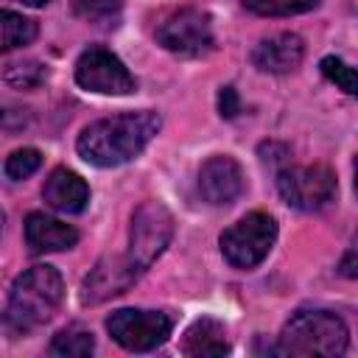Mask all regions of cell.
<instances>
[{
  "mask_svg": "<svg viewBox=\"0 0 358 358\" xmlns=\"http://www.w3.org/2000/svg\"><path fill=\"white\" fill-rule=\"evenodd\" d=\"M159 131V115L151 109L143 112H123L115 117H103L90 123L78 140L76 151L84 162L95 168H117L129 159H134L151 137Z\"/></svg>",
  "mask_w": 358,
  "mask_h": 358,
  "instance_id": "6da1fadb",
  "label": "cell"
},
{
  "mask_svg": "<svg viewBox=\"0 0 358 358\" xmlns=\"http://www.w3.org/2000/svg\"><path fill=\"white\" fill-rule=\"evenodd\" d=\"M64 299V280L53 266H34L22 271L8 294L6 327L14 336H22L53 319Z\"/></svg>",
  "mask_w": 358,
  "mask_h": 358,
  "instance_id": "7a4b0ae2",
  "label": "cell"
},
{
  "mask_svg": "<svg viewBox=\"0 0 358 358\" xmlns=\"http://www.w3.org/2000/svg\"><path fill=\"white\" fill-rule=\"evenodd\" d=\"M347 324L330 310L294 313L271 347L274 355H341L347 350Z\"/></svg>",
  "mask_w": 358,
  "mask_h": 358,
  "instance_id": "3957f363",
  "label": "cell"
},
{
  "mask_svg": "<svg viewBox=\"0 0 358 358\" xmlns=\"http://www.w3.org/2000/svg\"><path fill=\"white\" fill-rule=\"evenodd\" d=\"M277 241V221L268 213H249L221 232V255L235 268H255L263 263Z\"/></svg>",
  "mask_w": 358,
  "mask_h": 358,
  "instance_id": "277c9868",
  "label": "cell"
},
{
  "mask_svg": "<svg viewBox=\"0 0 358 358\" xmlns=\"http://www.w3.org/2000/svg\"><path fill=\"white\" fill-rule=\"evenodd\" d=\"M282 201L299 213H319L336 199V173L327 165H285L277 173Z\"/></svg>",
  "mask_w": 358,
  "mask_h": 358,
  "instance_id": "5b68a950",
  "label": "cell"
},
{
  "mask_svg": "<svg viewBox=\"0 0 358 358\" xmlns=\"http://www.w3.org/2000/svg\"><path fill=\"white\" fill-rule=\"evenodd\" d=\"M173 238V218L159 201H145L131 215V232H129V263L143 274L171 243Z\"/></svg>",
  "mask_w": 358,
  "mask_h": 358,
  "instance_id": "8992f818",
  "label": "cell"
},
{
  "mask_svg": "<svg viewBox=\"0 0 358 358\" xmlns=\"http://www.w3.org/2000/svg\"><path fill=\"white\" fill-rule=\"evenodd\" d=\"M109 336L131 352H148L168 341L173 330V319L162 310H140V308H120L106 319Z\"/></svg>",
  "mask_w": 358,
  "mask_h": 358,
  "instance_id": "52a82bcc",
  "label": "cell"
},
{
  "mask_svg": "<svg viewBox=\"0 0 358 358\" xmlns=\"http://www.w3.org/2000/svg\"><path fill=\"white\" fill-rule=\"evenodd\" d=\"M157 42L171 50L173 56L182 59H199L213 50L215 36H213V22L210 14L201 8H179L173 11L159 28H157Z\"/></svg>",
  "mask_w": 358,
  "mask_h": 358,
  "instance_id": "ba28073f",
  "label": "cell"
},
{
  "mask_svg": "<svg viewBox=\"0 0 358 358\" xmlns=\"http://www.w3.org/2000/svg\"><path fill=\"white\" fill-rule=\"evenodd\" d=\"M76 81L78 87L101 95H129L137 90V81L129 73V67L106 48H87L78 56Z\"/></svg>",
  "mask_w": 358,
  "mask_h": 358,
  "instance_id": "9c48e42d",
  "label": "cell"
},
{
  "mask_svg": "<svg viewBox=\"0 0 358 358\" xmlns=\"http://www.w3.org/2000/svg\"><path fill=\"white\" fill-rule=\"evenodd\" d=\"M137 277H140V274H137V268L129 263L126 255L103 257V260H98L95 268L84 277V285H81V302H84V305L106 302V299L123 294Z\"/></svg>",
  "mask_w": 358,
  "mask_h": 358,
  "instance_id": "30bf717a",
  "label": "cell"
},
{
  "mask_svg": "<svg viewBox=\"0 0 358 358\" xmlns=\"http://www.w3.org/2000/svg\"><path fill=\"white\" fill-rule=\"evenodd\" d=\"M246 187L243 171L232 157H210L199 171V193L207 204H232Z\"/></svg>",
  "mask_w": 358,
  "mask_h": 358,
  "instance_id": "8fae6325",
  "label": "cell"
},
{
  "mask_svg": "<svg viewBox=\"0 0 358 358\" xmlns=\"http://www.w3.org/2000/svg\"><path fill=\"white\" fill-rule=\"evenodd\" d=\"M42 199L50 210L76 215L90 204V185L70 168H53L42 185Z\"/></svg>",
  "mask_w": 358,
  "mask_h": 358,
  "instance_id": "7c38bea8",
  "label": "cell"
},
{
  "mask_svg": "<svg viewBox=\"0 0 358 358\" xmlns=\"http://www.w3.org/2000/svg\"><path fill=\"white\" fill-rule=\"evenodd\" d=\"M305 56V42L296 36V34H274V36H266L255 45L252 50V64L263 73H274V76H282V73H291L294 67H299Z\"/></svg>",
  "mask_w": 358,
  "mask_h": 358,
  "instance_id": "4fadbf2b",
  "label": "cell"
},
{
  "mask_svg": "<svg viewBox=\"0 0 358 358\" xmlns=\"http://www.w3.org/2000/svg\"><path fill=\"white\" fill-rule=\"evenodd\" d=\"M25 243L34 255H45V252H64L73 249L78 243V229L50 218L45 213H28L25 218Z\"/></svg>",
  "mask_w": 358,
  "mask_h": 358,
  "instance_id": "5bb4252c",
  "label": "cell"
},
{
  "mask_svg": "<svg viewBox=\"0 0 358 358\" xmlns=\"http://www.w3.org/2000/svg\"><path fill=\"white\" fill-rule=\"evenodd\" d=\"M182 352L193 355V358H204V355H227L229 352V341H227V330L221 322L215 319H199L187 327L185 338H182Z\"/></svg>",
  "mask_w": 358,
  "mask_h": 358,
  "instance_id": "9a60e30c",
  "label": "cell"
},
{
  "mask_svg": "<svg viewBox=\"0 0 358 358\" xmlns=\"http://www.w3.org/2000/svg\"><path fill=\"white\" fill-rule=\"evenodd\" d=\"M92 350H95V336L78 324L64 327L50 341V355H56V358H84Z\"/></svg>",
  "mask_w": 358,
  "mask_h": 358,
  "instance_id": "2e32d148",
  "label": "cell"
},
{
  "mask_svg": "<svg viewBox=\"0 0 358 358\" xmlns=\"http://www.w3.org/2000/svg\"><path fill=\"white\" fill-rule=\"evenodd\" d=\"M36 36V22L11 11V8H3L0 11V48L3 50H14V48H22L28 42H34Z\"/></svg>",
  "mask_w": 358,
  "mask_h": 358,
  "instance_id": "e0dca14e",
  "label": "cell"
},
{
  "mask_svg": "<svg viewBox=\"0 0 358 358\" xmlns=\"http://www.w3.org/2000/svg\"><path fill=\"white\" fill-rule=\"evenodd\" d=\"M319 70H322V76L327 78V81H333L341 92H347L350 98H355L358 101V70L355 67H350L344 59H338V56H324L322 62H319Z\"/></svg>",
  "mask_w": 358,
  "mask_h": 358,
  "instance_id": "ac0fdd59",
  "label": "cell"
},
{
  "mask_svg": "<svg viewBox=\"0 0 358 358\" xmlns=\"http://www.w3.org/2000/svg\"><path fill=\"white\" fill-rule=\"evenodd\" d=\"M243 6L260 17H291L319 6V0H243Z\"/></svg>",
  "mask_w": 358,
  "mask_h": 358,
  "instance_id": "d6986e66",
  "label": "cell"
},
{
  "mask_svg": "<svg viewBox=\"0 0 358 358\" xmlns=\"http://www.w3.org/2000/svg\"><path fill=\"white\" fill-rule=\"evenodd\" d=\"M42 165V154L36 148H17L14 154H8L3 171L8 179L20 182V179H28L31 173H36V168Z\"/></svg>",
  "mask_w": 358,
  "mask_h": 358,
  "instance_id": "ffe728a7",
  "label": "cell"
},
{
  "mask_svg": "<svg viewBox=\"0 0 358 358\" xmlns=\"http://www.w3.org/2000/svg\"><path fill=\"white\" fill-rule=\"evenodd\" d=\"M3 76H6V81H8L11 87L31 90V87L42 84L48 73H45V67H42L39 62H17V64H8Z\"/></svg>",
  "mask_w": 358,
  "mask_h": 358,
  "instance_id": "44dd1931",
  "label": "cell"
},
{
  "mask_svg": "<svg viewBox=\"0 0 358 358\" xmlns=\"http://www.w3.org/2000/svg\"><path fill=\"white\" fill-rule=\"evenodd\" d=\"M73 11L87 22H106L120 14V0H73Z\"/></svg>",
  "mask_w": 358,
  "mask_h": 358,
  "instance_id": "7402d4cb",
  "label": "cell"
},
{
  "mask_svg": "<svg viewBox=\"0 0 358 358\" xmlns=\"http://www.w3.org/2000/svg\"><path fill=\"white\" fill-rule=\"evenodd\" d=\"M218 112L227 120H232L241 112V98H238L235 87H221V92H218Z\"/></svg>",
  "mask_w": 358,
  "mask_h": 358,
  "instance_id": "603a6c76",
  "label": "cell"
},
{
  "mask_svg": "<svg viewBox=\"0 0 358 358\" xmlns=\"http://www.w3.org/2000/svg\"><path fill=\"white\" fill-rule=\"evenodd\" d=\"M338 274L341 277H350V280H358V252H347L338 263Z\"/></svg>",
  "mask_w": 358,
  "mask_h": 358,
  "instance_id": "cb8c5ba5",
  "label": "cell"
},
{
  "mask_svg": "<svg viewBox=\"0 0 358 358\" xmlns=\"http://www.w3.org/2000/svg\"><path fill=\"white\" fill-rule=\"evenodd\" d=\"M17 3L31 6V8H42V6H48V3H53V0H17Z\"/></svg>",
  "mask_w": 358,
  "mask_h": 358,
  "instance_id": "d4e9b609",
  "label": "cell"
},
{
  "mask_svg": "<svg viewBox=\"0 0 358 358\" xmlns=\"http://www.w3.org/2000/svg\"><path fill=\"white\" fill-rule=\"evenodd\" d=\"M355 193H358V157H355Z\"/></svg>",
  "mask_w": 358,
  "mask_h": 358,
  "instance_id": "484cf974",
  "label": "cell"
}]
</instances>
